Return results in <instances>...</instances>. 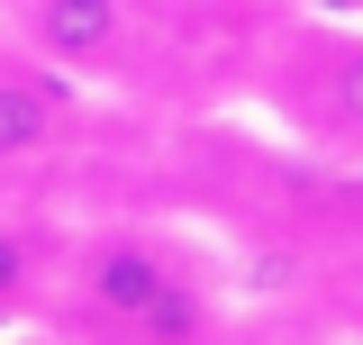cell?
I'll list each match as a JSON object with an SVG mask.
<instances>
[{
    "label": "cell",
    "mask_w": 363,
    "mask_h": 345,
    "mask_svg": "<svg viewBox=\"0 0 363 345\" xmlns=\"http://www.w3.org/2000/svg\"><path fill=\"white\" fill-rule=\"evenodd\" d=\"M55 318L64 327H100V336H191V327H209V282L164 236L118 227V236H91L64 263Z\"/></svg>",
    "instance_id": "obj_1"
},
{
    "label": "cell",
    "mask_w": 363,
    "mask_h": 345,
    "mask_svg": "<svg viewBox=\"0 0 363 345\" xmlns=\"http://www.w3.org/2000/svg\"><path fill=\"white\" fill-rule=\"evenodd\" d=\"M264 109L327 164H363V9H300L264 45Z\"/></svg>",
    "instance_id": "obj_2"
},
{
    "label": "cell",
    "mask_w": 363,
    "mask_h": 345,
    "mask_svg": "<svg viewBox=\"0 0 363 345\" xmlns=\"http://www.w3.org/2000/svg\"><path fill=\"white\" fill-rule=\"evenodd\" d=\"M18 45L73 82H128L155 45V0H18Z\"/></svg>",
    "instance_id": "obj_3"
},
{
    "label": "cell",
    "mask_w": 363,
    "mask_h": 345,
    "mask_svg": "<svg viewBox=\"0 0 363 345\" xmlns=\"http://www.w3.org/2000/svg\"><path fill=\"white\" fill-rule=\"evenodd\" d=\"M82 128V82L55 73L45 55H0V172H28V164H55Z\"/></svg>",
    "instance_id": "obj_4"
},
{
    "label": "cell",
    "mask_w": 363,
    "mask_h": 345,
    "mask_svg": "<svg viewBox=\"0 0 363 345\" xmlns=\"http://www.w3.org/2000/svg\"><path fill=\"white\" fill-rule=\"evenodd\" d=\"M55 282H64V263L45 255V236L0 218V318H28L37 300H55Z\"/></svg>",
    "instance_id": "obj_5"
},
{
    "label": "cell",
    "mask_w": 363,
    "mask_h": 345,
    "mask_svg": "<svg viewBox=\"0 0 363 345\" xmlns=\"http://www.w3.org/2000/svg\"><path fill=\"white\" fill-rule=\"evenodd\" d=\"M300 9H363V0H300Z\"/></svg>",
    "instance_id": "obj_6"
}]
</instances>
